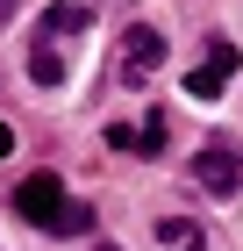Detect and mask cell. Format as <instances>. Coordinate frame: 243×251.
Returning <instances> with one entry per match:
<instances>
[{
	"instance_id": "1",
	"label": "cell",
	"mask_w": 243,
	"mask_h": 251,
	"mask_svg": "<svg viewBox=\"0 0 243 251\" xmlns=\"http://www.w3.org/2000/svg\"><path fill=\"white\" fill-rule=\"evenodd\" d=\"M15 215L36 223V230H57V237H86V230H93V208L72 201L57 173H29V179H22V187H15Z\"/></svg>"
},
{
	"instance_id": "2",
	"label": "cell",
	"mask_w": 243,
	"mask_h": 251,
	"mask_svg": "<svg viewBox=\"0 0 243 251\" xmlns=\"http://www.w3.org/2000/svg\"><path fill=\"white\" fill-rule=\"evenodd\" d=\"M157 65H165V36H157L150 22H129V29L114 36V50H108V72L122 79V86H150Z\"/></svg>"
},
{
	"instance_id": "3",
	"label": "cell",
	"mask_w": 243,
	"mask_h": 251,
	"mask_svg": "<svg viewBox=\"0 0 243 251\" xmlns=\"http://www.w3.org/2000/svg\"><path fill=\"white\" fill-rule=\"evenodd\" d=\"M193 187H200L207 201H236L243 194V158L222 151V144H207V151L193 158Z\"/></svg>"
},
{
	"instance_id": "4",
	"label": "cell",
	"mask_w": 243,
	"mask_h": 251,
	"mask_svg": "<svg viewBox=\"0 0 243 251\" xmlns=\"http://www.w3.org/2000/svg\"><path fill=\"white\" fill-rule=\"evenodd\" d=\"M236 72H243V50H236V43H222V36H215V43L200 50V65L186 72V94H193V100H215V94H222V86H229Z\"/></svg>"
},
{
	"instance_id": "5",
	"label": "cell",
	"mask_w": 243,
	"mask_h": 251,
	"mask_svg": "<svg viewBox=\"0 0 243 251\" xmlns=\"http://www.w3.org/2000/svg\"><path fill=\"white\" fill-rule=\"evenodd\" d=\"M86 7H72V0H65V7H50V15H43V29H36V43H50V50H65V43L72 36H86Z\"/></svg>"
},
{
	"instance_id": "6",
	"label": "cell",
	"mask_w": 243,
	"mask_h": 251,
	"mask_svg": "<svg viewBox=\"0 0 243 251\" xmlns=\"http://www.w3.org/2000/svg\"><path fill=\"white\" fill-rule=\"evenodd\" d=\"M157 244L165 251H207V230L193 215H165V223H157Z\"/></svg>"
},
{
	"instance_id": "7",
	"label": "cell",
	"mask_w": 243,
	"mask_h": 251,
	"mask_svg": "<svg viewBox=\"0 0 243 251\" xmlns=\"http://www.w3.org/2000/svg\"><path fill=\"white\" fill-rule=\"evenodd\" d=\"M29 79H36V86H65V50L36 43V50H29Z\"/></svg>"
},
{
	"instance_id": "8",
	"label": "cell",
	"mask_w": 243,
	"mask_h": 251,
	"mask_svg": "<svg viewBox=\"0 0 243 251\" xmlns=\"http://www.w3.org/2000/svg\"><path fill=\"white\" fill-rule=\"evenodd\" d=\"M165 144H172V122H165V108L136 129V158H165Z\"/></svg>"
},
{
	"instance_id": "9",
	"label": "cell",
	"mask_w": 243,
	"mask_h": 251,
	"mask_svg": "<svg viewBox=\"0 0 243 251\" xmlns=\"http://www.w3.org/2000/svg\"><path fill=\"white\" fill-rule=\"evenodd\" d=\"M7 151H15V129H7V122H0V158H7Z\"/></svg>"
},
{
	"instance_id": "10",
	"label": "cell",
	"mask_w": 243,
	"mask_h": 251,
	"mask_svg": "<svg viewBox=\"0 0 243 251\" xmlns=\"http://www.w3.org/2000/svg\"><path fill=\"white\" fill-rule=\"evenodd\" d=\"M7 15H15V0H0V22H7Z\"/></svg>"
},
{
	"instance_id": "11",
	"label": "cell",
	"mask_w": 243,
	"mask_h": 251,
	"mask_svg": "<svg viewBox=\"0 0 243 251\" xmlns=\"http://www.w3.org/2000/svg\"><path fill=\"white\" fill-rule=\"evenodd\" d=\"M93 251H114V244H93Z\"/></svg>"
}]
</instances>
